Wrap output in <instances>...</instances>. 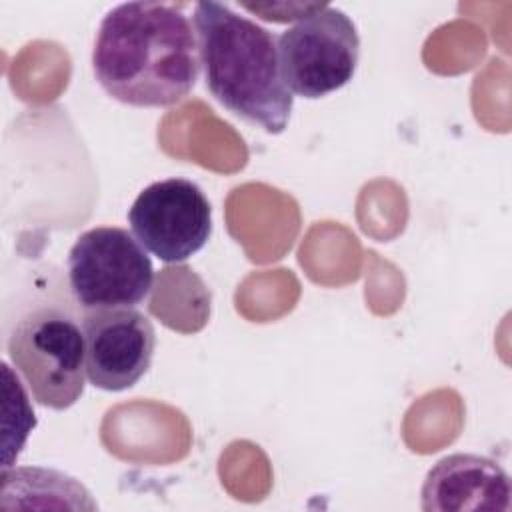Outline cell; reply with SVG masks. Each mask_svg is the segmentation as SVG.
Instances as JSON below:
<instances>
[{
  "label": "cell",
  "instance_id": "obj_5",
  "mask_svg": "<svg viewBox=\"0 0 512 512\" xmlns=\"http://www.w3.org/2000/svg\"><path fill=\"white\" fill-rule=\"evenodd\" d=\"M276 44L284 86L290 94L310 100L346 86L360 58L356 24L328 4L284 30Z\"/></svg>",
  "mask_w": 512,
  "mask_h": 512
},
{
  "label": "cell",
  "instance_id": "obj_4",
  "mask_svg": "<svg viewBox=\"0 0 512 512\" xmlns=\"http://www.w3.org/2000/svg\"><path fill=\"white\" fill-rule=\"evenodd\" d=\"M152 284V260L124 228L86 230L68 252V286L84 312L134 308L148 298Z\"/></svg>",
  "mask_w": 512,
  "mask_h": 512
},
{
  "label": "cell",
  "instance_id": "obj_6",
  "mask_svg": "<svg viewBox=\"0 0 512 512\" xmlns=\"http://www.w3.org/2000/svg\"><path fill=\"white\" fill-rule=\"evenodd\" d=\"M128 224L148 252L162 262L178 264L206 246L212 234V208L196 182L166 178L136 196Z\"/></svg>",
  "mask_w": 512,
  "mask_h": 512
},
{
  "label": "cell",
  "instance_id": "obj_9",
  "mask_svg": "<svg viewBox=\"0 0 512 512\" xmlns=\"http://www.w3.org/2000/svg\"><path fill=\"white\" fill-rule=\"evenodd\" d=\"M324 4H240V8L258 14L262 20L268 22H298L306 16H310L312 12L320 10Z\"/></svg>",
  "mask_w": 512,
  "mask_h": 512
},
{
  "label": "cell",
  "instance_id": "obj_8",
  "mask_svg": "<svg viewBox=\"0 0 512 512\" xmlns=\"http://www.w3.org/2000/svg\"><path fill=\"white\" fill-rule=\"evenodd\" d=\"M420 496L426 512H506L512 486L496 460L460 452L444 456L430 468Z\"/></svg>",
  "mask_w": 512,
  "mask_h": 512
},
{
  "label": "cell",
  "instance_id": "obj_1",
  "mask_svg": "<svg viewBox=\"0 0 512 512\" xmlns=\"http://www.w3.org/2000/svg\"><path fill=\"white\" fill-rule=\"evenodd\" d=\"M98 84L136 108H166L196 86V30L176 4L124 2L106 12L92 48Z\"/></svg>",
  "mask_w": 512,
  "mask_h": 512
},
{
  "label": "cell",
  "instance_id": "obj_2",
  "mask_svg": "<svg viewBox=\"0 0 512 512\" xmlns=\"http://www.w3.org/2000/svg\"><path fill=\"white\" fill-rule=\"evenodd\" d=\"M194 30L208 92L268 134L284 132L294 96L282 82L272 32L220 2L194 6Z\"/></svg>",
  "mask_w": 512,
  "mask_h": 512
},
{
  "label": "cell",
  "instance_id": "obj_7",
  "mask_svg": "<svg viewBox=\"0 0 512 512\" xmlns=\"http://www.w3.org/2000/svg\"><path fill=\"white\" fill-rule=\"evenodd\" d=\"M86 378L106 392L132 388L150 368L156 334L150 318L136 308L92 310L82 318Z\"/></svg>",
  "mask_w": 512,
  "mask_h": 512
},
{
  "label": "cell",
  "instance_id": "obj_3",
  "mask_svg": "<svg viewBox=\"0 0 512 512\" xmlns=\"http://www.w3.org/2000/svg\"><path fill=\"white\" fill-rule=\"evenodd\" d=\"M6 350L40 406L66 410L84 394V330L68 312L54 306L30 310L14 324Z\"/></svg>",
  "mask_w": 512,
  "mask_h": 512
}]
</instances>
